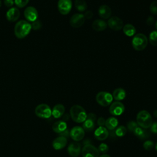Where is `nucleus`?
Returning a JSON list of instances; mask_svg holds the SVG:
<instances>
[{
    "label": "nucleus",
    "mask_w": 157,
    "mask_h": 157,
    "mask_svg": "<svg viewBox=\"0 0 157 157\" xmlns=\"http://www.w3.org/2000/svg\"><path fill=\"white\" fill-rule=\"evenodd\" d=\"M31 29V25L29 21L21 20L15 24L14 34L17 38L23 39L29 34Z\"/></svg>",
    "instance_id": "f257e3e1"
},
{
    "label": "nucleus",
    "mask_w": 157,
    "mask_h": 157,
    "mask_svg": "<svg viewBox=\"0 0 157 157\" xmlns=\"http://www.w3.org/2000/svg\"><path fill=\"white\" fill-rule=\"evenodd\" d=\"M70 115L73 121L76 123H83L87 118L85 110L79 105H74L70 109Z\"/></svg>",
    "instance_id": "f03ea898"
},
{
    "label": "nucleus",
    "mask_w": 157,
    "mask_h": 157,
    "mask_svg": "<svg viewBox=\"0 0 157 157\" xmlns=\"http://www.w3.org/2000/svg\"><path fill=\"white\" fill-rule=\"evenodd\" d=\"M136 122L139 126L144 129H147L151 126L153 119L148 111L143 110L138 112L136 117Z\"/></svg>",
    "instance_id": "7ed1b4c3"
},
{
    "label": "nucleus",
    "mask_w": 157,
    "mask_h": 157,
    "mask_svg": "<svg viewBox=\"0 0 157 157\" xmlns=\"http://www.w3.org/2000/svg\"><path fill=\"white\" fill-rule=\"evenodd\" d=\"M148 44L147 36L142 33L136 34L132 39V47L137 51H142L145 48Z\"/></svg>",
    "instance_id": "20e7f679"
},
{
    "label": "nucleus",
    "mask_w": 157,
    "mask_h": 157,
    "mask_svg": "<svg viewBox=\"0 0 157 157\" xmlns=\"http://www.w3.org/2000/svg\"><path fill=\"white\" fill-rule=\"evenodd\" d=\"M96 101L101 106L107 107L112 103L113 96L110 93L107 91H100L96 96Z\"/></svg>",
    "instance_id": "39448f33"
},
{
    "label": "nucleus",
    "mask_w": 157,
    "mask_h": 157,
    "mask_svg": "<svg viewBox=\"0 0 157 157\" xmlns=\"http://www.w3.org/2000/svg\"><path fill=\"white\" fill-rule=\"evenodd\" d=\"M35 114L41 118H49L52 116V110L46 104H40L35 109Z\"/></svg>",
    "instance_id": "423d86ee"
},
{
    "label": "nucleus",
    "mask_w": 157,
    "mask_h": 157,
    "mask_svg": "<svg viewBox=\"0 0 157 157\" xmlns=\"http://www.w3.org/2000/svg\"><path fill=\"white\" fill-rule=\"evenodd\" d=\"M81 152L83 157H99V155L98 149L90 144L85 145Z\"/></svg>",
    "instance_id": "0eeeda50"
},
{
    "label": "nucleus",
    "mask_w": 157,
    "mask_h": 157,
    "mask_svg": "<svg viewBox=\"0 0 157 157\" xmlns=\"http://www.w3.org/2000/svg\"><path fill=\"white\" fill-rule=\"evenodd\" d=\"M69 136L74 141H80L83 139L85 136V130L81 126H74L71 129L69 132Z\"/></svg>",
    "instance_id": "6e6552de"
},
{
    "label": "nucleus",
    "mask_w": 157,
    "mask_h": 157,
    "mask_svg": "<svg viewBox=\"0 0 157 157\" xmlns=\"http://www.w3.org/2000/svg\"><path fill=\"white\" fill-rule=\"evenodd\" d=\"M58 9L62 15L68 14L72 9V3L71 0H59L58 2Z\"/></svg>",
    "instance_id": "1a4fd4ad"
},
{
    "label": "nucleus",
    "mask_w": 157,
    "mask_h": 157,
    "mask_svg": "<svg viewBox=\"0 0 157 157\" xmlns=\"http://www.w3.org/2000/svg\"><path fill=\"white\" fill-rule=\"evenodd\" d=\"M125 107L123 103L120 101H115L111 103L109 107V112L114 116L121 115L124 111Z\"/></svg>",
    "instance_id": "9d476101"
},
{
    "label": "nucleus",
    "mask_w": 157,
    "mask_h": 157,
    "mask_svg": "<svg viewBox=\"0 0 157 157\" xmlns=\"http://www.w3.org/2000/svg\"><path fill=\"white\" fill-rule=\"evenodd\" d=\"M85 18L83 14L77 13L74 14L70 19V25L73 28H79L82 26L85 22Z\"/></svg>",
    "instance_id": "9b49d317"
},
{
    "label": "nucleus",
    "mask_w": 157,
    "mask_h": 157,
    "mask_svg": "<svg viewBox=\"0 0 157 157\" xmlns=\"http://www.w3.org/2000/svg\"><path fill=\"white\" fill-rule=\"evenodd\" d=\"M107 25L110 28L114 31H119L123 27V22L118 17H112L108 20Z\"/></svg>",
    "instance_id": "f8f14e48"
},
{
    "label": "nucleus",
    "mask_w": 157,
    "mask_h": 157,
    "mask_svg": "<svg viewBox=\"0 0 157 157\" xmlns=\"http://www.w3.org/2000/svg\"><path fill=\"white\" fill-rule=\"evenodd\" d=\"M24 15L28 21L33 22L37 20L38 12L35 7L29 6L25 9L24 11Z\"/></svg>",
    "instance_id": "ddd939ff"
},
{
    "label": "nucleus",
    "mask_w": 157,
    "mask_h": 157,
    "mask_svg": "<svg viewBox=\"0 0 157 157\" xmlns=\"http://www.w3.org/2000/svg\"><path fill=\"white\" fill-rule=\"evenodd\" d=\"M109 133L107 129L104 126H99L94 132V137L100 141L105 140L109 137Z\"/></svg>",
    "instance_id": "4468645a"
},
{
    "label": "nucleus",
    "mask_w": 157,
    "mask_h": 157,
    "mask_svg": "<svg viewBox=\"0 0 157 157\" xmlns=\"http://www.w3.org/2000/svg\"><path fill=\"white\" fill-rule=\"evenodd\" d=\"M67 152L72 157H77L81 152V146L78 142H72L67 147Z\"/></svg>",
    "instance_id": "2eb2a0df"
},
{
    "label": "nucleus",
    "mask_w": 157,
    "mask_h": 157,
    "mask_svg": "<svg viewBox=\"0 0 157 157\" xmlns=\"http://www.w3.org/2000/svg\"><path fill=\"white\" fill-rule=\"evenodd\" d=\"M20 12L17 7H10L6 13V18L8 21L10 22H14L17 21L20 17Z\"/></svg>",
    "instance_id": "dca6fc26"
},
{
    "label": "nucleus",
    "mask_w": 157,
    "mask_h": 157,
    "mask_svg": "<svg viewBox=\"0 0 157 157\" xmlns=\"http://www.w3.org/2000/svg\"><path fill=\"white\" fill-rule=\"evenodd\" d=\"M67 138L63 136H59L55 138L52 142V146L54 149L56 150H61L64 148L67 144Z\"/></svg>",
    "instance_id": "f3484780"
},
{
    "label": "nucleus",
    "mask_w": 157,
    "mask_h": 157,
    "mask_svg": "<svg viewBox=\"0 0 157 157\" xmlns=\"http://www.w3.org/2000/svg\"><path fill=\"white\" fill-rule=\"evenodd\" d=\"M64 112V106L61 104H58L53 107L52 110V115H53L55 118H59L63 115Z\"/></svg>",
    "instance_id": "a211bd4d"
},
{
    "label": "nucleus",
    "mask_w": 157,
    "mask_h": 157,
    "mask_svg": "<svg viewBox=\"0 0 157 157\" xmlns=\"http://www.w3.org/2000/svg\"><path fill=\"white\" fill-rule=\"evenodd\" d=\"M67 129V124L63 120L57 121L52 126L53 131L58 134H61Z\"/></svg>",
    "instance_id": "6ab92c4d"
},
{
    "label": "nucleus",
    "mask_w": 157,
    "mask_h": 157,
    "mask_svg": "<svg viewBox=\"0 0 157 157\" xmlns=\"http://www.w3.org/2000/svg\"><path fill=\"white\" fill-rule=\"evenodd\" d=\"M99 15L103 19H108L112 13L111 9L107 5H102L98 9Z\"/></svg>",
    "instance_id": "aec40b11"
},
{
    "label": "nucleus",
    "mask_w": 157,
    "mask_h": 157,
    "mask_svg": "<svg viewBox=\"0 0 157 157\" xmlns=\"http://www.w3.org/2000/svg\"><path fill=\"white\" fill-rule=\"evenodd\" d=\"M107 23L104 20L101 19H97L92 23L93 29L96 31H102L107 28Z\"/></svg>",
    "instance_id": "412c9836"
},
{
    "label": "nucleus",
    "mask_w": 157,
    "mask_h": 157,
    "mask_svg": "<svg viewBox=\"0 0 157 157\" xmlns=\"http://www.w3.org/2000/svg\"><path fill=\"white\" fill-rule=\"evenodd\" d=\"M118 124V121L117 118L113 117L108 118L105 120V126L106 128L111 131L116 129Z\"/></svg>",
    "instance_id": "4be33fe9"
},
{
    "label": "nucleus",
    "mask_w": 157,
    "mask_h": 157,
    "mask_svg": "<svg viewBox=\"0 0 157 157\" xmlns=\"http://www.w3.org/2000/svg\"><path fill=\"white\" fill-rule=\"evenodd\" d=\"M126 91L124 89L121 88H118L113 91L112 93V96L113 99H115L116 101H119L124 99L126 97Z\"/></svg>",
    "instance_id": "5701e85b"
},
{
    "label": "nucleus",
    "mask_w": 157,
    "mask_h": 157,
    "mask_svg": "<svg viewBox=\"0 0 157 157\" xmlns=\"http://www.w3.org/2000/svg\"><path fill=\"white\" fill-rule=\"evenodd\" d=\"M94 121H95V120L87 117L86 119L83 122L82 128L85 131H92L94 129L95 126Z\"/></svg>",
    "instance_id": "b1692460"
},
{
    "label": "nucleus",
    "mask_w": 157,
    "mask_h": 157,
    "mask_svg": "<svg viewBox=\"0 0 157 157\" xmlns=\"http://www.w3.org/2000/svg\"><path fill=\"white\" fill-rule=\"evenodd\" d=\"M134 134L139 139H144L145 138H147L148 134V132L144 129V128L137 126L133 131Z\"/></svg>",
    "instance_id": "393cba45"
},
{
    "label": "nucleus",
    "mask_w": 157,
    "mask_h": 157,
    "mask_svg": "<svg viewBox=\"0 0 157 157\" xmlns=\"http://www.w3.org/2000/svg\"><path fill=\"white\" fill-rule=\"evenodd\" d=\"M123 33L127 36H132L136 33V28L135 27L131 24H126L123 27Z\"/></svg>",
    "instance_id": "a878e982"
},
{
    "label": "nucleus",
    "mask_w": 157,
    "mask_h": 157,
    "mask_svg": "<svg viewBox=\"0 0 157 157\" xmlns=\"http://www.w3.org/2000/svg\"><path fill=\"white\" fill-rule=\"evenodd\" d=\"M75 7L79 12H83L87 8V4L85 0H75Z\"/></svg>",
    "instance_id": "bb28decb"
},
{
    "label": "nucleus",
    "mask_w": 157,
    "mask_h": 157,
    "mask_svg": "<svg viewBox=\"0 0 157 157\" xmlns=\"http://www.w3.org/2000/svg\"><path fill=\"white\" fill-rule=\"evenodd\" d=\"M127 132V129L125 126H120L118 127H117L115 130V134L117 137H123L124 136Z\"/></svg>",
    "instance_id": "cd10ccee"
},
{
    "label": "nucleus",
    "mask_w": 157,
    "mask_h": 157,
    "mask_svg": "<svg viewBox=\"0 0 157 157\" xmlns=\"http://www.w3.org/2000/svg\"><path fill=\"white\" fill-rule=\"evenodd\" d=\"M150 43L153 46H157V31H151L149 34Z\"/></svg>",
    "instance_id": "c85d7f7f"
},
{
    "label": "nucleus",
    "mask_w": 157,
    "mask_h": 157,
    "mask_svg": "<svg viewBox=\"0 0 157 157\" xmlns=\"http://www.w3.org/2000/svg\"><path fill=\"white\" fill-rule=\"evenodd\" d=\"M98 149V151H99V153H102V154H105L109 150V147L106 144L101 143L99 145Z\"/></svg>",
    "instance_id": "c756f323"
},
{
    "label": "nucleus",
    "mask_w": 157,
    "mask_h": 157,
    "mask_svg": "<svg viewBox=\"0 0 157 157\" xmlns=\"http://www.w3.org/2000/svg\"><path fill=\"white\" fill-rule=\"evenodd\" d=\"M29 0H14V3L17 7L23 8L28 4Z\"/></svg>",
    "instance_id": "7c9ffc66"
},
{
    "label": "nucleus",
    "mask_w": 157,
    "mask_h": 157,
    "mask_svg": "<svg viewBox=\"0 0 157 157\" xmlns=\"http://www.w3.org/2000/svg\"><path fill=\"white\" fill-rule=\"evenodd\" d=\"M153 147H154L153 142L149 140L145 141V142L143 144V147L146 150H150L153 148Z\"/></svg>",
    "instance_id": "2f4dec72"
},
{
    "label": "nucleus",
    "mask_w": 157,
    "mask_h": 157,
    "mask_svg": "<svg viewBox=\"0 0 157 157\" xmlns=\"http://www.w3.org/2000/svg\"><path fill=\"white\" fill-rule=\"evenodd\" d=\"M150 11L153 15H157V1H153L150 6Z\"/></svg>",
    "instance_id": "473e14b6"
},
{
    "label": "nucleus",
    "mask_w": 157,
    "mask_h": 157,
    "mask_svg": "<svg viewBox=\"0 0 157 157\" xmlns=\"http://www.w3.org/2000/svg\"><path fill=\"white\" fill-rule=\"evenodd\" d=\"M137 126H138L137 122H135V121H129V122L127 123V128H128V129L130 131H131V132H133L134 130Z\"/></svg>",
    "instance_id": "72a5a7b5"
},
{
    "label": "nucleus",
    "mask_w": 157,
    "mask_h": 157,
    "mask_svg": "<svg viewBox=\"0 0 157 157\" xmlns=\"http://www.w3.org/2000/svg\"><path fill=\"white\" fill-rule=\"evenodd\" d=\"M31 25L32 29H33L34 30H38L42 27L41 21L38 20H36V21L32 22V23H31Z\"/></svg>",
    "instance_id": "f704fd0d"
},
{
    "label": "nucleus",
    "mask_w": 157,
    "mask_h": 157,
    "mask_svg": "<svg viewBox=\"0 0 157 157\" xmlns=\"http://www.w3.org/2000/svg\"><path fill=\"white\" fill-rule=\"evenodd\" d=\"M150 131L153 133L157 134V121L152 123L151 126H150Z\"/></svg>",
    "instance_id": "c9c22d12"
},
{
    "label": "nucleus",
    "mask_w": 157,
    "mask_h": 157,
    "mask_svg": "<svg viewBox=\"0 0 157 157\" xmlns=\"http://www.w3.org/2000/svg\"><path fill=\"white\" fill-rule=\"evenodd\" d=\"M105 120L103 117H99L97 120V124L99 126H104L105 125Z\"/></svg>",
    "instance_id": "e433bc0d"
},
{
    "label": "nucleus",
    "mask_w": 157,
    "mask_h": 157,
    "mask_svg": "<svg viewBox=\"0 0 157 157\" xmlns=\"http://www.w3.org/2000/svg\"><path fill=\"white\" fill-rule=\"evenodd\" d=\"M4 5L7 7H12L14 4V0H4Z\"/></svg>",
    "instance_id": "4c0bfd02"
},
{
    "label": "nucleus",
    "mask_w": 157,
    "mask_h": 157,
    "mask_svg": "<svg viewBox=\"0 0 157 157\" xmlns=\"http://www.w3.org/2000/svg\"><path fill=\"white\" fill-rule=\"evenodd\" d=\"M93 13L90 10H88L86 11L85 13H84V17L85 18H87V19H90L93 17Z\"/></svg>",
    "instance_id": "58836bf2"
},
{
    "label": "nucleus",
    "mask_w": 157,
    "mask_h": 157,
    "mask_svg": "<svg viewBox=\"0 0 157 157\" xmlns=\"http://www.w3.org/2000/svg\"><path fill=\"white\" fill-rule=\"evenodd\" d=\"M154 22V18L152 16L148 17V18L147 20V24L148 25H151Z\"/></svg>",
    "instance_id": "ea45409f"
},
{
    "label": "nucleus",
    "mask_w": 157,
    "mask_h": 157,
    "mask_svg": "<svg viewBox=\"0 0 157 157\" xmlns=\"http://www.w3.org/2000/svg\"><path fill=\"white\" fill-rule=\"evenodd\" d=\"M60 135H61V136H63V137H68L69 136V131H68V130H65L64 132H63L62 133H61V134H59Z\"/></svg>",
    "instance_id": "a19ab883"
},
{
    "label": "nucleus",
    "mask_w": 157,
    "mask_h": 157,
    "mask_svg": "<svg viewBox=\"0 0 157 157\" xmlns=\"http://www.w3.org/2000/svg\"><path fill=\"white\" fill-rule=\"evenodd\" d=\"M99 157H110V156H109V155H107V154H102V155H101Z\"/></svg>",
    "instance_id": "79ce46f5"
},
{
    "label": "nucleus",
    "mask_w": 157,
    "mask_h": 157,
    "mask_svg": "<svg viewBox=\"0 0 157 157\" xmlns=\"http://www.w3.org/2000/svg\"><path fill=\"white\" fill-rule=\"evenodd\" d=\"M154 115L156 116V117H157V110H155V111L154 112Z\"/></svg>",
    "instance_id": "37998d69"
},
{
    "label": "nucleus",
    "mask_w": 157,
    "mask_h": 157,
    "mask_svg": "<svg viewBox=\"0 0 157 157\" xmlns=\"http://www.w3.org/2000/svg\"><path fill=\"white\" fill-rule=\"evenodd\" d=\"M155 149H156V151H157V142L155 144Z\"/></svg>",
    "instance_id": "c03bdc74"
},
{
    "label": "nucleus",
    "mask_w": 157,
    "mask_h": 157,
    "mask_svg": "<svg viewBox=\"0 0 157 157\" xmlns=\"http://www.w3.org/2000/svg\"><path fill=\"white\" fill-rule=\"evenodd\" d=\"M155 28H156V31H157V21H156V22L155 23Z\"/></svg>",
    "instance_id": "a18cd8bd"
},
{
    "label": "nucleus",
    "mask_w": 157,
    "mask_h": 157,
    "mask_svg": "<svg viewBox=\"0 0 157 157\" xmlns=\"http://www.w3.org/2000/svg\"><path fill=\"white\" fill-rule=\"evenodd\" d=\"M1 5H2V2H1V0H0V7H1Z\"/></svg>",
    "instance_id": "49530a36"
}]
</instances>
